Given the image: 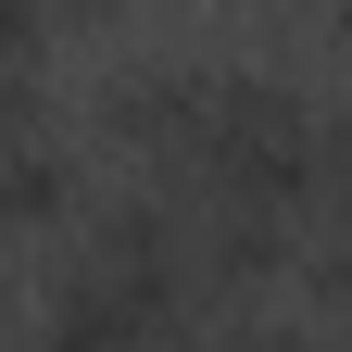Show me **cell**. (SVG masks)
<instances>
[{"instance_id":"3","label":"cell","mask_w":352,"mask_h":352,"mask_svg":"<svg viewBox=\"0 0 352 352\" xmlns=\"http://www.w3.org/2000/svg\"><path fill=\"white\" fill-rule=\"evenodd\" d=\"M76 214H88L76 151L38 113H13V126H0V239H51V227H76Z\"/></svg>"},{"instance_id":"1","label":"cell","mask_w":352,"mask_h":352,"mask_svg":"<svg viewBox=\"0 0 352 352\" xmlns=\"http://www.w3.org/2000/svg\"><path fill=\"white\" fill-rule=\"evenodd\" d=\"M164 327H189V302L113 277V264H88V252L51 277V302H38V352H151Z\"/></svg>"},{"instance_id":"2","label":"cell","mask_w":352,"mask_h":352,"mask_svg":"<svg viewBox=\"0 0 352 352\" xmlns=\"http://www.w3.org/2000/svg\"><path fill=\"white\" fill-rule=\"evenodd\" d=\"M201 101H214V63H126V76L101 88V139H113V151H139V164L164 176L176 151H189Z\"/></svg>"},{"instance_id":"4","label":"cell","mask_w":352,"mask_h":352,"mask_svg":"<svg viewBox=\"0 0 352 352\" xmlns=\"http://www.w3.org/2000/svg\"><path fill=\"white\" fill-rule=\"evenodd\" d=\"M315 201L352 227V113H327V151H315Z\"/></svg>"},{"instance_id":"6","label":"cell","mask_w":352,"mask_h":352,"mask_svg":"<svg viewBox=\"0 0 352 352\" xmlns=\"http://www.w3.org/2000/svg\"><path fill=\"white\" fill-rule=\"evenodd\" d=\"M252 352H352V327H252Z\"/></svg>"},{"instance_id":"7","label":"cell","mask_w":352,"mask_h":352,"mask_svg":"<svg viewBox=\"0 0 352 352\" xmlns=\"http://www.w3.org/2000/svg\"><path fill=\"white\" fill-rule=\"evenodd\" d=\"M126 0H51V25H113Z\"/></svg>"},{"instance_id":"5","label":"cell","mask_w":352,"mask_h":352,"mask_svg":"<svg viewBox=\"0 0 352 352\" xmlns=\"http://www.w3.org/2000/svg\"><path fill=\"white\" fill-rule=\"evenodd\" d=\"M151 352H252V315H189V327H164Z\"/></svg>"}]
</instances>
